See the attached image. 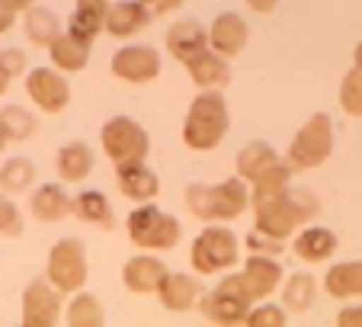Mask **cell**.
I'll list each match as a JSON object with an SVG mask.
<instances>
[{
  "label": "cell",
  "instance_id": "27",
  "mask_svg": "<svg viewBox=\"0 0 362 327\" xmlns=\"http://www.w3.org/2000/svg\"><path fill=\"white\" fill-rule=\"evenodd\" d=\"M279 299H282V311H295V314H305L315 308L317 302V280L311 272H292L286 276L279 286Z\"/></svg>",
  "mask_w": 362,
  "mask_h": 327
},
{
  "label": "cell",
  "instance_id": "19",
  "mask_svg": "<svg viewBox=\"0 0 362 327\" xmlns=\"http://www.w3.org/2000/svg\"><path fill=\"white\" fill-rule=\"evenodd\" d=\"M71 215L83 225L103 228V231H112L116 228V209H112L110 196L100 190H81L71 196Z\"/></svg>",
  "mask_w": 362,
  "mask_h": 327
},
{
  "label": "cell",
  "instance_id": "36",
  "mask_svg": "<svg viewBox=\"0 0 362 327\" xmlns=\"http://www.w3.org/2000/svg\"><path fill=\"white\" fill-rule=\"evenodd\" d=\"M244 327H288V314L282 311L279 302H260L247 311Z\"/></svg>",
  "mask_w": 362,
  "mask_h": 327
},
{
  "label": "cell",
  "instance_id": "31",
  "mask_svg": "<svg viewBox=\"0 0 362 327\" xmlns=\"http://www.w3.org/2000/svg\"><path fill=\"white\" fill-rule=\"evenodd\" d=\"M292 177H295V171H292V164H288L286 157H279L276 164H269L267 171H263L260 177L250 183V205L267 202V199L286 193L288 186H292Z\"/></svg>",
  "mask_w": 362,
  "mask_h": 327
},
{
  "label": "cell",
  "instance_id": "16",
  "mask_svg": "<svg viewBox=\"0 0 362 327\" xmlns=\"http://www.w3.org/2000/svg\"><path fill=\"white\" fill-rule=\"evenodd\" d=\"M158 302L167 308V311H196L199 299H202V282L192 276V272H167L164 282L158 286Z\"/></svg>",
  "mask_w": 362,
  "mask_h": 327
},
{
  "label": "cell",
  "instance_id": "18",
  "mask_svg": "<svg viewBox=\"0 0 362 327\" xmlns=\"http://www.w3.org/2000/svg\"><path fill=\"white\" fill-rule=\"evenodd\" d=\"M116 183L119 193L138 205L154 202L160 193V177L148 164H122V167H116Z\"/></svg>",
  "mask_w": 362,
  "mask_h": 327
},
{
  "label": "cell",
  "instance_id": "42",
  "mask_svg": "<svg viewBox=\"0 0 362 327\" xmlns=\"http://www.w3.org/2000/svg\"><path fill=\"white\" fill-rule=\"evenodd\" d=\"M35 4H39V0H0V7H7L10 13H26L29 7H35Z\"/></svg>",
  "mask_w": 362,
  "mask_h": 327
},
{
  "label": "cell",
  "instance_id": "11",
  "mask_svg": "<svg viewBox=\"0 0 362 327\" xmlns=\"http://www.w3.org/2000/svg\"><path fill=\"white\" fill-rule=\"evenodd\" d=\"M26 96L33 100V106L39 113H48V116H58L64 113L71 103V81L64 74H58L55 68H29L26 71Z\"/></svg>",
  "mask_w": 362,
  "mask_h": 327
},
{
  "label": "cell",
  "instance_id": "7",
  "mask_svg": "<svg viewBox=\"0 0 362 327\" xmlns=\"http://www.w3.org/2000/svg\"><path fill=\"white\" fill-rule=\"evenodd\" d=\"M250 308L253 299L247 292L244 276H240V270H231L215 282L212 292H202L196 311H202L215 327H244V318Z\"/></svg>",
  "mask_w": 362,
  "mask_h": 327
},
{
  "label": "cell",
  "instance_id": "39",
  "mask_svg": "<svg viewBox=\"0 0 362 327\" xmlns=\"http://www.w3.org/2000/svg\"><path fill=\"white\" fill-rule=\"evenodd\" d=\"M244 247H247V253H253V257H273V260H279V253H282V241H273V238H267V234H260V231L247 234Z\"/></svg>",
  "mask_w": 362,
  "mask_h": 327
},
{
  "label": "cell",
  "instance_id": "5",
  "mask_svg": "<svg viewBox=\"0 0 362 327\" xmlns=\"http://www.w3.org/2000/svg\"><path fill=\"white\" fill-rule=\"evenodd\" d=\"M334 148H337V132L330 113H311L305 119V125H298V132L288 142L286 161L292 164V171H315V167L330 161Z\"/></svg>",
  "mask_w": 362,
  "mask_h": 327
},
{
  "label": "cell",
  "instance_id": "38",
  "mask_svg": "<svg viewBox=\"0 0 362 327\" xmlns=\"http://www.w3.org/2000/svg\"><path fill=\"white\" fill-rule=\"evenodd\" d=\"M0 71H4V77H7V81L23 77L29 71L26 52H23V48H4V52H0Z\"/></svg>",
  "mask_w": 362,
  "mask_h": 327
},
{
  "label": "cell",
  "instance_id": "20",
  "mask_svg": "<svg viewBox=\"0 0 362 327\" xmlns=\"http://www.w3.org/2000/svg\"><path fill=\"white\" fill-rule=\"evenodd\" d=\"M106 7H110V0H77L68 16V29L64 33L71 39L93 48L96 35L103 33V23H106Z\"/></svg>",
  "mask_w": 362,
  "mask_h": 327
},
{
  "label": "cell",
  "instance_id": "45",
  "mask_svg": "<svg viewBox=\"0 0 362 327\" xmlns=\"http://www.w3.org/2000/svg\"><path fill=\"white\" fill-rule=\"evenodd\" d=\"M353 68H359V71H362V42L353 48Z\"/></svg>",
  "mask_w": 362,
  "mask_h": 327
},
{
  "label": "cell",
  "instance_id": "28",
  "mask_svg": "<svg viewBox=\"0 0 362 327\" xmlns=\"http://www.w3.org/2000/svg\"><path fill=\"white\" fill-rule=\"evenodd\" d=\"M276 161H279V151H276L267 138H250V142L238 151V164H234L238 173H234V177H240L247 186H250L253 180L260 177L269 164H276Z\"/></svg>",
  "mask_w": 362,
  "mask_h": 327
},
{
  "label": "cell",
  "instance_id": "22",
  "mask_svg": "<svg viewBox=\"0 0 362 327\" xmlns=\"http://www.w3.org/2000/svg\"><path fill=\"white\" fill-rule=\"evenodd\" d=\"M96 154L87 142H68L58 148L55 154V173L58 183H83L93 173Z\"/></svg>",
  "mask_w": 362,
  "mask_h": 327
},
{
  "label": "cell",
  "instance_id": "47",
  "mask_svg": "<svg viewBox=\"0 0 362 327\" xmlns=\"http://www.w3.org/2000/svg\"><path fill=\"white\" fill-rule=\"evenodd\" d=\"M7 144H10V142H7V138H4V132H0V154L7 151Z\"/></svg>",
  "mask_w": 362,
  "mask_h": 327
},
{
  "label": "cell",
  "instance_id": "32",
  "mask_svg": "<svg viewBox=\"0 0 362 327\" xmlns=\"http://www.w3.org/2000/svg\"><path fill=\"white\" fill-rule=\"evenodd\" d=\"M64 324L68 327H106V311H103V302L93 292H77L64 302L62 311Z\"/></svg>",
  "mask_w": 362,
  "mask_h": 327
},
{
  "label": "cell",
  "instance_id": "10",
  "mask_svg": "<svg viewBox=\"0 0 362 327\" xmlns=\"http://www.w3.org/2000/svg\"><path fill=\"white\" fill-rule=\"evenodd\" d=\"M64 311V295L45 282V276H35L26 282L20 299V327H58Z\"/></svg>",
  "mask_w": 362,
  "mask_h": 327
},
{
  "label": "cell",
  "instance_id": "13",
  "mask_svg": "<svg viewBox=\"0 0 362 327\" xmlns=\"http://www.w3.org/2000/svg\"><path fill=\"white\" fill-rule=\"evenodd\" d=\"M205 35H209V52H215V54H221L225 62H231V58H238L247 48V42H250V26H247V20L240 13L225 10V13H218L212 20V26L205 29Z\"/></svg>",
  "mask_w": 362,
  "mask_h": 327
},
{
  "label": "cell",
  "instance_id": "29",
  "mask_svg": "<svg viewBox=\"0 0 362 327\" xmlns=\"http://www.w3.org/2000/svg\"><path fill=\"white\" fill-rule=\"evenodd\" d=\"M48 58H52V64L48 68H55L58 74H81L83 68L90 64V45H83V42L71 39L68 33H62L52 45H48Z\"/></svg>",
  "mask_w": 362,
  "mask_h": 327
},
{
  "label": "cell",
  "instance_id": "25",
  "mask_svg": "<svg viewBox=\"0 0 362 327\" xmlns=\"http://www.w3.org/2000/svg\"><path fill=\"white\" fill-rule=\"evenodd\" d=\"M186 71H189V81L199 90H221L231 84V64L221 54L209 52V48L202 54H196L192 62H186Z\"/></svg>",
  "mask_w": 362,
  "mask_h": 327
},
{
  "label": "cell",
  "instance_id": "9",
  "mask_svg": "<svg viewBox=\"0 0 362 327\" xmlns=\"http://www.w3.org/2000/svg\"><path fill=\"white\" fill-rule=\"evenodd\" d=\"M100 148L116 167H122V164H148L151 135L138 119L112 116L100 129Z\"/></svg>",
  "mask_w": 362,
  "mask_h": 327
},
{
  "label": "cell",
  "instance_id": "34",
  "mask_svg": "<svg viewBox=\"0 0 362 327\" xmlns=\"http://www.w3.org/2000/svg\"><path fill=\"white\" fill-rule=\"evenodd\" d=\"M35 116L29 113L26 106L20 103H7V106H0V132L7 138L10 144H23L35 135Z\"/></svg>",
  "mask_w": 362,
  "mask_h": 327
},
{
  "label": "cell",
  "instance_id": "2",
  "mask_svg": "<svg viewBox=\"0 0 362 327\" xmlns=\"http://www.w3.org/2000/svg\"><path fill=\"white\" fill-rule=\"evenodd\" d=\"M186 205L205 225H231L250 209V186L240 177H228L218 183H189Z\"/></svg>",
  "mask_w": 362,
  "mask_h": 327
},
{
  "label": "cell",
  "instance_id": "35",
  "mask_svg": "<svg viewBox=\"0 0 362 327\" xmlns=\"http://www.w3.org/2000/svg\"><path fill=\"white\" fill-rule=\"evenodd\" d=\"M340 106L346 116L362 119V71L349 68L340 81Z\"/></svg>",
  "mask_w": 362,
  "mask_h": 327
},
{
  "label": "cell",
  "instance_id": "33",
  "mask_svg": "<svg viewBox=\"0 0 362 327\" xmlns=\"http://www.w3.org/2000/svg\"><path fill=\"white\" fill-rule=\"evenodd\" d=\"M35 190V164L29 157L16 154L10 161L0 164V193L4 196H20V193H33Z\"/></svg>",
  "mask_w": 362,
  "mask_h": 327
},
{
  "label": "cell",
  "instance_id": "14",
  "mask_svg": "<svg viewBox=\"0 0 362 327\" xmlns=\"http://www.w3.org/2000/svg\"><path fill=\"white\" fill-rule=\"evenodd\" d=\"M240 276L247 282V292H250L253 305H260V302H269V295L282 286L286 270L273 257H253V253H247L244 266H240Z\"/></svg>",
  "mask_w": 362,
  "mask_h": 327
},
{
  "label": "cell",
  "instance_id": "41",
  "mask_svg": "<svg viewBox=\"0 0 362 327\" xmlns=\"http://www.w3.org/2000/svg\"><path fill=\"white\" fill-rule=\"evenodd\" d=\"M337 327H362V305H343L337 311Z\"/></svg>",
  "mask_w": 362,
  "mask_h": 327
},
{
  "label": "cell",
  "instance_id": "40",
  "mask_svg": "<svg viewBox=\"0 0 362 327\" xmlns=\"http://www.w3.org/2000/svg\"><path fill=\"white\" fill-rule=\"evenodd\" d=\"M144 10H148V16L154 20V16H167L173 13V10L183 7V0H138Z\"/></svg>",
  "mask_w": 362,
  "mask_h": 327
},
{
  "label": "cell",
  "instance_id": "3",
  "mask_svg": "<svg viewBox=\"0 0 362 327\" xmlns=\"http://www.w3.org/2000/svg\"><path fill=\"white\" fill-rule=\"evenodd\" d=\"M231 132V109L221 90H199L183 119V144L189 151H215Z\"/></svg>",
  "mask_w": 362,
  "mask_h": 327
},
{
  "label": "cell",
  "instance_id": "4",
  "mask_svg": "<svg viewBox=\"0 0 362 327\" xmlns=\"http://www.w3.org/2000/svg\"><path fill=\"white\" fill-rule=\"evenodd\" d=\"M125 231L129 241L144 253H158V251H173L183 238V225L180 218L164 212L158 202H144L135 205L125 218Z\"/></svg>",
  "mask_w": 362,
  "mask_h": 327
},
{
  "label": "cell",
  "instance_id": "21",
  "mask_svg": "<svg viewBox=\"0 0 362 327\" xmlns=\"http://www.w3.org/2000/svg\"><path fill=\"white\" fill-rule=\"evenodd\" d=\"M151 16L148 10L138 4V0H116L106 7V23H103V33H110L112 39H132L141 29H148Z\"/></svg>",
  "mask_w": 362,
  "mask_h": 327
},
{
  "label": "cell",
  "instance_id": "24",
  "mask_svg": "<svg viewBox=\"0 0 362 327\" xmlns=\"http://www.w3.org/2000/svg\"><path fill=\"white\" fill-rule=\"evenodd\" d=\"M209 48V35L205 26L196 20H177L167 29V52L177 58V62H192L196 54H202Z\"/></svg>",
  "mask_w": 362,
  "mask_h": 327
},
{
  "label": "cell",
  "instance_id": "6",
  "mask_svg": "<svg viewBox=\"0 0 362 327\" xmlns=\"http://www.w3.org/2000/svg\"><path fill=\"white\" fill-rule=\"evenodd\" d=\"M189 263L196 276H218L231 272L240 263V238L228 225H205L192 238Z\"/></svg>",
  "mask_w": 362,
  "mask_h": 327
},
{
  "label": "cell",
  "instance_id": "43",
  "mask_svg": "<svg viewBox=\"0 0 362 327\" xmlns=\"http://www.w3.org/2000/svg\"><path fill=\"white\" fill-rule=\"evenodd\" d=\"M244 4L253 13H273V10L279 7V0H244Z\"/></svg>",
  "mask_w": 362,
  "mask_h": 327
},
{
  "label": "cell",
  "instance_id": "17",
  "mask_svg": "<svg viewBox=\"0 0 362 327\" xmlns=\"http://www.w3.org/2000/svg\"><path fill=\"white\" fill-rule=\"evenodd\" d=\"M337 247H340L337 231L334 228H324V225H305L292 238V253L301 263H327L337 253Z\"/></svg>",
  "mask_w": 362,
  "mask_h": 327
},
{
  "label": "cell",
  "instance_id": "37",
  "mask_svg": "<svg viewBox=\"0 0 362 327\" xmlns=\"http://www.w3.org/2000/svg\"><path fill=\"white\" fill-rule=\"evenodd\" d=\"M23 228H26V222H23L20 205L0 193V234H4V238H20Z\"/></svg>",
  "mask_w": 362,
  "mask_h": 327
},
{
  "label": "cell",
  "instance_id": "1",
  "mask_svg": "<svg viewBox=\"0 0 362 327\" xmlns=\"http://www.w3.org/2000/svg\"><path fill=\"white\" fill-rule=\"evenodd\" d=\"M253 209V231L267 234L273 241H282L286 244L288 238L301 231L305 225H315L317 212H321V202L311 190H295L288 186L286 193L267 199V202L250 205Z\"/></svg>",
  "mask_w": 362,
  "mask_h": 327
},
{
  "label": "cell",
  "instance_id": "8",
  "mask_svg": "<svg viewBox=\"0 0 362 327\" xmlns=\"http://www.w3.org/2000/svg\"><path fill=\"white\" fill-rule=\"evenodd\" d=\"M90 280L87 244L81 238H58L45 260V282L62 295L83 292Z\"/></svg>",
  "mask_w": 362,
  "mask_h": 327
},
{
  "label": "cell",
  "instance_id": "26",
  "mask_svg": "<svg viewBox=\"0 0 362 327\" xmlns=\"http://www.w3.org/2000/svg\"><path fill=\"white\" fill-rule=\"evenodd\" d=\"M324 292L340 302L362 299V260H343L330 266L324 276Z\"/></svg>",
  "mask_w": 362,
  "mask_h": 327
},
{
  "label": "cell",
  "instance_id": "12",
  "mask_svg": "<svg viewBox=\"0 0 362 327\" xmlns=\"http://www.w3.org/2000/svg\"><path fill=\"white\" fill-rule=\"evenodd\" d=\"M110 71L125 84H151L160 77V52L144 42H129L116 48Z\"/></svg>",
  "mask_w": 362,
  "mask_h": 327
},
{
  "label": "cell",
  "instance_id": "23",
  "mask_svg": "<svg viewBox=\"0 0 362 327\" xmlns=\"http://www.w3.org/2000/svg\"><path fill=\"white\" fill-rule=\"evenodd\" d=\"M29 212L33 218L52 225L71 215V193L64 190V183H42L29 193Z\"/></svg>",
  "mask_w": 362,
  "mask_h": 327
},
{
  "label": "cell",
  "instance_id": "30",
  "mask_svg": "<svg viewBox=\"0 0 362 327\" xmlns=\"http://www.w3.org/2000/svg\"><path fill=\"white\" fill-rule=\"evenodd\" d=\"M23 33H26V39L33 42V45L48 48L58 35L64 33V26H62V20H58V13L52 7L35 4V7H29L26 13H23Z\"/></svg>",
  "mask_w": 362,
  "mask_h": 327
},
{
  "label": "cell",
  "instance_id": "15",
  "mask_svg": "<svg viewBox=\"0 0 362 327\" xmlns=\"http://www.w3.org/2000/svg\"><path fill=\"white\" fill-rule=\"evenodd\" d=\"M167 272L170 270L158 253H135L122 266V286L135 295H154Z\"/></svg>",
  "mask_w": 362,
  "mask_h": 327
},
{
  "label": "cell",
  "instance_id": "44",
  "mask_svg": "<svg viewBox=\"0 0 362 327\" xmlns=\"http://www.w3.org/2000/svg\"><path fill=\"white\" fill-rule=\"evenodd\" d=\"M13 23H16V16L10 13L7 7H0V35H4V33H10V29H13Z\"/></svg>",
  "mask_w": 362,
  "mask_h": 327
},
{
  "label": "cell",
  "instance_id": "46",
  "mask_svg": "<svg viewBox=\"0 0 362 327\" xmlns=\"http://www.w3.org/2000/svg\"><path fill=\"white\" fill-rule=\"evenodd\" d=\"M7 90H10V81H7V77H4V71H0V100L7 96Z\"/></svg>",
  "mask_w": 362,
  "mask_h": 327
}]
</instances>
